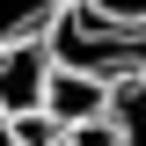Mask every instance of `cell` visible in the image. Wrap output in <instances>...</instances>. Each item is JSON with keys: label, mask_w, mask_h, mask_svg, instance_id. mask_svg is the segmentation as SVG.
Returning a JSON list of instances; mask_svg holds the SVG:
<instances>
[{"label": "cell", "mask_w": 146, "mask_h": 146, "mask_svg": "<svg viewBox=\"0 0 146 146\" xmlns=\"http://www.w3.org/2000/svg\"><path fill=\"white\" fill-rule=\"evenodd\" d=\"M44 80H51V44H44V29L0 44V110H7V117H15V110H44Z\"/></svg>", "instance_id": "obj_1"}, {"label": "cell", "mask_w": 146, "mask_h": 146, "mask_svg": "<svg viewBox=\"0 0 146 146\" xmlns=\"http://www.w3.org/2000/svg\"><path fill=\"white\" fill-rule=\"evenodd\" d=\"M44 110H51L58 124L102 117V110H110V73H88V66H58V58H51V80H44Z\"/></svg>", "instance_id": "obj_2"}, {"label": "cell", "mask_w": 146, "mask_h": 146, "mask_svg": "<svg viewBox=\"0 0 146 146\" xmlns=\"http://www.w3.org/2000/svg\"><path fill=\"white\" fill-rule=\"evenodd\" d=\"M110 117H117L124 146H146V80L139 73H110Z\"/></svg>", "instance_id": "obj_3"}, {"label": "cell", "mask_w": 146, "mask_h": 146, "mask_svg": "<svg viewBox=\"0 0 146 146\" xmlns=\"http://www.w3.org/2000/svg\"><path fill=\"white\" fill-rule=\"evenodd\" d=\"M58 7H66V0H0V44H15V36L44 29Z\"/></svg>", "instance_id": "obj_4"}, {"label": "cell", "mask_w": 146, "mask_h": 146, "mask_svg": "<svg viewBox=\"0 0 146 146\" xmlns=\"http://www.w3.org/2000/svg\"><path fill=\"white\" fill-rule=\"evenodd\" d=\"M0 117H7V110H0ZM7 139L15 146H66V124H58L51 110H15V117H7Z\"/></svg>", "instance_id": "obj_5"}, {"label": "cell", "mask_w": 146, "mask_h": 146, "mask_svg": "<svg viewBox=\"0 0 146 146\" xmlns=\"http://www.w3.org/2000/svg\"><path fill=\"white\" fill-rule=\"evenodd\" d=\"M66 146H124V131H117V117H80V124H66Z\"/></svg>", "instance_id": "obj_6"}, {"label": "cell", "mask_w": 146, "mask_h": 146, "mask_svg": "<svg viewBox=\"0 0 146 146\" xmlns=\"http://www.w3.org/2000/svg\"><path fill=\"white\" fill-rule=\"evenodd\" d=\"M80 7L102 22H146V0H80Z\"/></svg>", "instance_id": "obj_7"}]
</instances>
